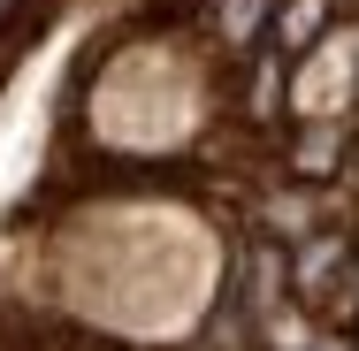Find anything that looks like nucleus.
Returning <instances> with one entry per match:
<instances>
[{"mask_svg":"<svg viewBox=\"0 0 359 351\" xmlns=\"http://www.w3.org/2000/svg\"><path fill=\"white\" fill-rule=\"evenodd\" d=\"M8 8H15V0H0V15H8Z\"/></svg>","mask_w":359,"mask_h":351,"instance_id":"5","label":"nucleus"},{"mask_svg":"<svg viewBox=\"0 0 359 351\" xmlns=\"http://www.w3.org/2000/svg\"><path fill=\"white\" fill-rule=\"evenodd\" d=\"M344 252H352V237H313V245L298 237V260H290V282H298L306 298H321V290H329V275L344 268Z\"/></svg>","mask_w":359,"mask_h":351,"instance_id":"1","label":"nucleus"},{"mask_svg":"<svg viewBox=\"0 0 359 351\" xmlns=\"http://www.w3.org/2000/svg\"><path fill=\"white\" fill-rule=\"evenodd\" d=\"M329 160H337V130H321V138H306V153H298V168H306V176H321Z\"/></svg>","mask_w":359,"mask_h":351,"instance_id":"4","label":"nucleus"},{"mask_svg":"<svg viewBox=\"0 0 359 351\" xmlns=\"http://www.w3.org/2000/svg\"><path fill=\"white\" fill-rule=\"evenodd\" d=\"M321 15H329V0H290V8H283V46H290V54L321 31Z\"/></svg>","mask_w":359,"mask_h":351,"instance_id":"2","label":"nucleus"},{"mask_svg":"<svg viewBox=\"0 0 359 351\" xmlns=\"http://www.w3.org/2000/svg\"><path fill=\"white\" fill-rule=\"evenodd\" d=\"M268 221H276L283 237H313V207H306V199H268Z\"/></svg>","mask_w":359,"mask_h":351,"instance_id":"3","label":"nucleus"}]
</instances>
